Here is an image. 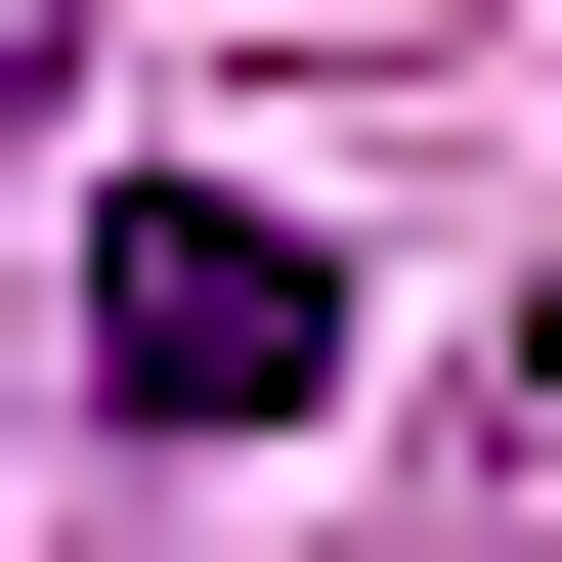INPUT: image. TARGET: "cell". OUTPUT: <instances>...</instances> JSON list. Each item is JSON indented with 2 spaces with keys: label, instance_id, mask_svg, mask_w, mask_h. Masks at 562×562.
Masks as SVG:
<instances>
[{
  "label": "cell",
  "instance_id": "obj_1",
  "mask_svg": "<svg viewBox=\"0 0 562 562\" xmlns=\"http://www.w3.org/2000/svg\"><path fill=\"white\" fill-rule=\"evenodd\" d=\"M87 390H131V432H303V390H347V260L216 216V173H131V216H87Z\"/></svg>",
  "mask_w": 562,
  "mask_h": 562
},
{
  "label": "cell",
  "instance_id": "obj_2",
  "mask_svg": "<svg viewBox=\"0 0 562 562\" xmlns=\"http://www.w3.org/2000/svg\"><path fill=\"white\" fill-rule=\"evenodd\" d=\"M519 476H562V303H519Z\"/></svg>",
  "mask_w": 562,
  "mask_h": 562
}]
</instances>
